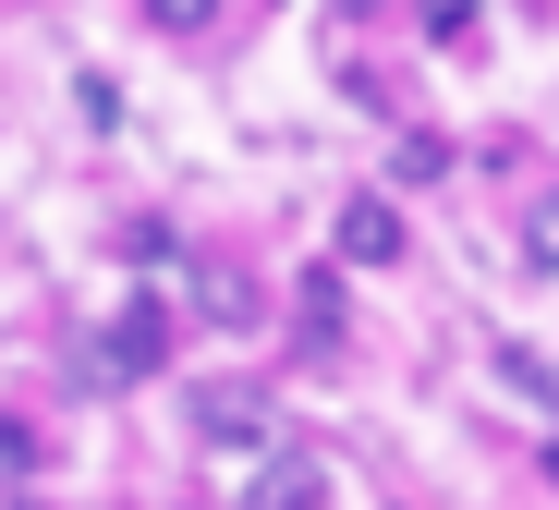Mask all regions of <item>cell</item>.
<instances>
[{"mask_svg": "<svg viewBox=\"0 0 559 510\" xmlns=\"http://www.w3.org/2000/svg\"><path fill=\"white\" fill-rule=\"evenodd\" d=\"M170 353H182V304L170 292H134V304H110V329L85 341V389H146Z\"/></svg>", "mask_w": 559, "mask_h": 510, "instance_id": "obj_1", "label": "cell"}, {"mask_svg": "<svg viewBox=\"0 0 559 510\" xmlns=\"http://www.w3.org/2000/svg\"><path fill=\"white\" fill-rule=\"evenodd\" d=\"M182 317H195V329H267V304H255V280L243 268H219V256H182Z\"/></svg>", "mask_w": 559, "mask_h": 510, "instance_id": "obj_2", "label": "cell"}, {"mask_svg": "<svg viewBox=\"0 0 559 510\" xmlns=\"http://www.w3.org/2000/svg\"><path fill=\"white\" fill-rule=\"evenodd\" d=\"M402 244H414V232H402L390 194H353V207L329 220V256H341V268H402Z\"/></svg>", "mask_w": 559, "mask_h": 510, "instance_id": "obj_3", "label": "cell"}, {"mask_svg": "<svg viewBox=\"0 0 559 510\" xmlns=\"http://www.w3.org/2000/svg\"><path fill=\"white\" fill-rule=\"evenodd\" d=\"M182 414H195V438H219V450H255V438H267V389L207 377V389H182Z\"/></svg>", "mask_w": 559, "mask_h": 510, "instance_id": "obj_4", "label": "cell"}, {"mask_svg": "<svg viewBox=\"0 0 559 510\" xmlns=\"http://www.w3.org/2000/svg\"><path fill=\"white\" fill-rule=\"evenodd\" d=\"M317 486H329V474H317V450H267L243 510H317Z\"/></svg>", "mask_w": 559, "mask_h": 510, "instance_id": "obj_5", "label": "cell"}, {"mask_svg": "<svg viewBox=\"0 0 559 510\" xmlns=\"http://www.w3.org/2000/svg\"><path fill=\"white\" fill-rule=\"evenodd\" d=\"M293 329H305V341H317V353H329V341H341V280H329V268H317V280H305V292H293Z\"/></svg>", "mask_w": 559, "mask_h": 510, "instance_id": "obj_6", "label": "cell"}, {"mask_svg": "<svg viewBox=\"0 0 559 510\" xmlns=\"http://www.w3.org/2000/svg\"><path fill=\"white\" fill-rule=\"evenodd\" d=\"M414 13H426V37H438V49H475V25H487V0H414Z\"/></svg>", "mask_w": 559, "mask_h": 510, "instance_id": "obj_7", "label": "cell"}, {"mask_svg": "<svg viewBox=\"0 0 559 510\" xmlns=\"http://www.w3.org/2000/svg\"><path fill=\"white\" fill-rule=\"evenodd\" d=\"M499 377H511V389H523V401H535V414H559V377H547V365H535V353H523V341H499Z\"/></svg>", "mask_w": 559, "mask_h": 510, "instance_id": "obj_8", "label": "cell"}, {"mask_svg": "<svg viewBox=\"0 0 559 510\" xmlns=\"http://www.w3.org/2000/svg\"><path fill=\"white\" fill-rule=\"evenodd\" d=\"M73 110H85V134H110V122H122V85H110V73H73Z\"/></svg>", "mask_w": 559, "mask_h": 510, "instance_id": "obj_9", "label": "cell"}, {"mask_svg": "<svg viewBox=\"0 0 559 510\" xmlns=\"http://www.w3.org/2000/svg\"><path fill=\"white\" fill-rule=\"evenodd\" d=\"M146 25H158V37H207L219 0H146Z\"/></svg>", "mask_w": 559, "mask_h": 510, "instance_id": "obj_10", "label": "cell"}, {"mask_svg": "<svg viewBox=\"0 0 559 510\" xmlns=\"http://www.w3.org/2000/svg\"><path fill=\"white\" fill-rule=\"evenodd\" d=\"M523 268H559V194H547V207L523 220Z\"/></svg>", "mask_w": 559, "mask_h": 510, "instance_id": "obj_11", "label": "cell"}, {"mask_svg": "<svg viewBox=\"0 0 559 510\" xmlns=\"http://www.w3.org/2000/svg\"><path fill=\"white\" fill-rule=\"evenodd\" d=\"M547 486H559V450H547Z\"/></svg>", "mask_w": 559, "mask_h": 510, "instance_id": "obj_12", "label": "cell"}]
</instances>
